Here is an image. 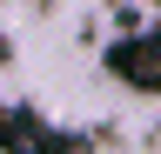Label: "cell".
<instances>
[{"mask_svg": "<svg viewBox=\"0 0 161 154\" xmlns=\"http://www.w3.org/2000/svg\"><path fill=\"white\" fill-rule=\"evenodd\" d=\"M0 154H14V147H7V141H0Z\"/></svg>", "mask_w": 161, "mask_h": 154, "instance_id": "6da1fadb", "label": "cell"}]
</instances>
